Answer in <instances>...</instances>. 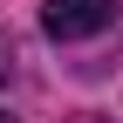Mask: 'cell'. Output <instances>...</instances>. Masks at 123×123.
Instances as JSON below:
<instances>
[{
    "label": "cell",
    "mask_w": 123,
    "mask_h": 123,
    "mask_svg": "<svg viewBox=\"0 0 123 123\" xmlns=\"http://www.w3.org/2000/svg\"><path fill=\"white\" fill-rule=\"evenodd\" d=\"M110 21H116V0H48V7H41V27H48L55 41H89Z\"/></svg>",
    "instance_id": "6da1fadb"
},
{
    "label": "cell",
    "mask_w": 123,
    "mask_h": 123,
    "mask_svg": "<svg viewBox=\"0 0 123 123\" xmlns=\"http://www.w3.org/2000/svg\"><path fill=\"white\" fill-rule=\"evenodd\" d=\"M0 75H14V41H0Z\"/></svg>",
    "instance_id": "7a4b0ae2"
},
{
    "label": "cell",
    "mask_w": 123,
    "mask_h": 123,
    "mask_svg": "<svg viewBox=\"0 0 123 123\" xmlns=\"http://www.w3.org/2000/svg\"><path fill=\"white\" fill-rule=\"evenodd\" d=\"M0 123H14V116H0Z\"/></svg>",
    "instance_id": "3957f363"
}]
</instances>
